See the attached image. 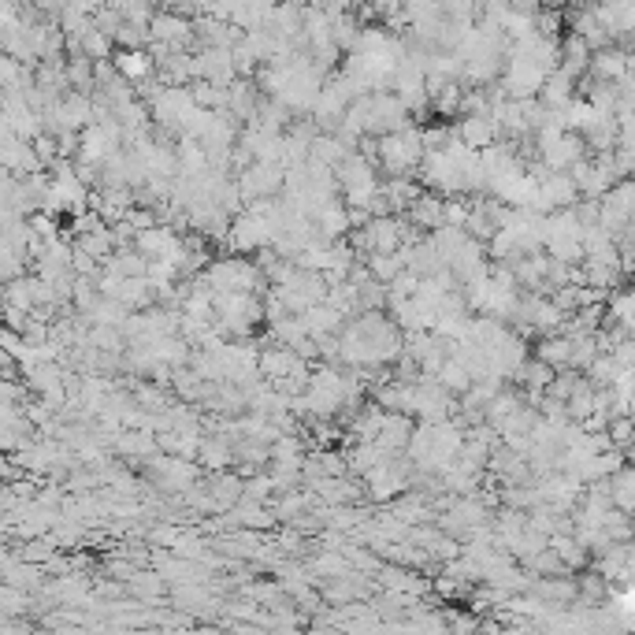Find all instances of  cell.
I'll return each mask as SVG.
<instances>
[{
  "label": "cell",
  "instance_id": "cell-1",
  "mask_svg": "<svg viewBox=\"0 0 635 635\" xmlns=\"http://www.w3.org/2000/svg\"><path fill=\"white\" fill-rule=\"evenodd\" d=\"M338 361L353 368H376V364L398 361L402 353V327L379 309H364L357 320L338 327Z\"/></svg>",
  "mask_w": 635,
  "mask_h": 635
},
{
  "label": "cell",
  "instance_id": "cell-2",
  "mask_svg": "<svg viewBox=\"0 0 635 635\" xmlns=\"http://www.w3.org/2000/svg\"><path fill=\"white\" fill-rule=\"evenodd\" d=\"M420 156H424V145H420L416 123H405V127L387 130L376 138V164L387 175H413L420 168Z\"/></svg>",
  "mask_w": 635,
  "mask_h": 635
},
{
  "label": "cell",
  "instance_id": "cell-3",
  "mask_svg": "<svg viewBox=\"0 0 635 635\" xmlns=\"http://www.w3.org/2000/svg\"><path fill=\"white\" fill-rule=\"evenodd\" d=\"M201 279L208 283L212 294H227V290H249V294H260V290H264V272H260L253 260L242 257V253H238V257L212 260Z\"/></svg>",
  "mask_w": 635,
  "mask_h": 635
},
{
  "label": "cell",
  "instance_id": "cell-4",
  "mask_svg": "<svg viewBox=\"0 0 635 635\" xmlns=\"http://www.w3.org/2000/svg\"><path fill=\"white\" fill-rule=\"evenodd\" d=\"M234 186H238V194L242 201H260V197H279L283 190V168L272 164V160H249L238 168L234 175Z\"/></svg>",
  "mask_w": 635,
  "mask_h": 635
},
{
  "label": "cell",
  "instance_id": "cell-5",
  "mask_svg": "<svg viewBox=\"0 0 635 635\" xmlns=\"http://www.w3.org/2000/svg\"><path fill=\"white\" fill-rule=\"evenodd\" d=\"M149 41H156V45H164V49L171 52H194V26H190V19L182 12H171V8H160V12H153V19H149Z\"/></svg>",
  "mask_w": 635,
  "mask_h": 635
},
{
  "label": "cell",
  "instance_id": "cell-6",
  "mask_svg": "<svg viewBox=\"0 0 635 635\" xmlns=\"http://www.w3.org/2000/svg\"><path fill=\"white\" fill-rule=\"evenodd\" d=\"M405 123H416L409 112H405V104L394 97L390 90H376L372 93V104H368V134L379 138V134H387V130H398Z\"/></svg>",
  "mask_w": 635,
  "mask_h": 635
},
{
  "label": "cell",
  "instance_id": "cell-7",
  "mask_svg": "<svg viewBox=\"0 0 635 635\" xmlns=\"http://www.w3.org/2000/svg\"><path fill=\"white\" fill-rule=\"evenodd\" d=\"M134 249L145 260H175V264L182 260V238L171 227H160V223L142 227V231L134 234Z\"/></svg>",
  "mask_w": 635,
  "mask_h": 635
},
{
  "label": "cell",
  "instance_id": "cell-8",
  "mask_svg": "<svg viewBox=\"0 0 635 635\" xmlns=\"http://www.w3.org/2000/svg\"><path fill=\"white\" fill-rule=\"evenodd\" d=\"M194 71L197 78H205V82H216V86H231L234 78V60H231V49H220V45H208V49H197L194 52Z\"/></svg>",
  "mask_w": 635,
  "mask_h": 635
},
{
  "label": "cell",
  "instance_id": "cell-9",
  "mask_svg": "<svg viewBox=\"0 0 635 635\" xmlns=\"http://www.w3.org/2000/svg\"><path fill=\"white\" fill-rule=\"evenodd\" d=\"M587 64H591V45H587L580 34H565V38H558V71H565L569 78H580L587 75Z\"/></svg>",
  "mask_w": 635,
  "mask_h": 635
},
{
  "label": "cell",
  "instance_id": "cell-10",
  "mask_svg": "<svg viewBox=\"0 0 635 635\" xmlns=\"http://www.w3.org/2000/svg\"><path fill=\"white\" fill-rule=\"evenodd\" d=\"M454 138L457 142H465L468 149H476L480 153L483 145H491L498 138V127H494L491 116H480V112H465L461 123L454 127Z\"/></svg>",
  "mask_w": 635,
  "mask_h": 635
},
{
  "label": "cell",
  "instance_id": "cell-11",
  "mask_svg": "<svg viewBox=\"0 0 635 635\" xmlns=\"http://www.w3.org/2000/svg\"><path fill=\"white\" fill-rule=\"evenodd\" d=\"M576 93H580V82L554 67V71L543 78V86H539V93H535V97H539V104H543V108H554V112H558V108H565V104L576 97Z\"/></svg>",
  "mask_w": 635,
  "mask_h": 635
},
{
  "label": "cell",
  "instance_id": "cell-12",
  "mask_svg": "<svg viewBox=\"0 0 635 635\" xmlns=\"http://www.w3.org/2000/svg\"><path fill=\"white\" fill-rule=\"evenodd\" d=\"M409 435H413V416L405 413H387V420H383V428H379L376 435V446L383 450L387 457H394L398 450H405V442H409Z\"/></svg>",
  "mask_w": 635,
  "mask_h": 635
},
{
  "label": "cell",
  "instance_id": "cell-13",
  "mask_svg": "<svg viewBox=\"0 0 635 635\" xmlns=\"http://www.w3.org/2000/svg\"><path fill=\"white\" fill-rule=\"evenodd\" d=\"M298 316H301V324H305V331H309L312 338L335 335L338 327H342V320H346L331 301H316V305H309V309L298 312Z\"/></svg>",
  "mask_w": 635,
  "mask_h": 635
},
{
  "label": "cell",
  "instance_id": "cell-14",
  "mask_svg": "<svg viewBox=\"0 0 635 635\" xmlns=\"http://www.w3.org/2000/svg\"><path fill=\"white\" fill-rule=\"evenodd\" d=\"M112 64H116L119 78H127L130 86H134V82H142L145 75H153V71H156L153 56H149L145 49H119V52H112Z\"/></svg>",
  "mask_w": 635,
  "mask_h": 635
},
{
  "label": "cell",
  "instance_id": "cell-15",
  "mask_svg": "<svg viewBox=\"0 0 635 635\" xmlns=\"http://www.w3.org/2000/svg\"><path fill=\"white\" fill-rule=\"evenodd\" d=\"M409 220L420 227V231H435L442 227V194H420L413 197V205H409Z\"/></svg>",
  "mask_w": 635,
  "mask_h": 635
},
{
  "label": "cell",
  "instance_id": "cell-16",
  "mask_svg": "<svg viewBox=\"0 0 635 635\" xmlns=\"http://www.w3.org/2000/svg\"><path fill=\"white\" fill-rule=\"evenodd\" d=\"M535 357L546 364V368H569V335H554V331H546V338L535 346Z\"/></svg>",
  "mask_w": 635,
  "mask_h": 635
},
{
  "label": "cell",
  "instance_id": "cell-17",
  "mask_svg": "<svg viewBox=\"0 0 635 635\" xmlns=\"http://www.w3.org/2000/svg\"><path fill=\"white\" fill-rule=\"evenodd\" d=\"M197 457H201L208 468H227V465H234V442L208 439V442H201V446H197Z\"/></svg>",
  "mask_w": 635,
  "mask_h": 635
},
{
  "label": "cell",
  "instance_id": "cell-18",
  "mask_svg": "<svg viewBox=\"0 0 635 635\" xmlns=\"http://www.w3.org/2000/svg\"><path fill=\"white\" fill-rule=\"evenodd\" d=\"M364 268H368L372 279L390 283L394 275L402 272V257H398V249H394V253H368V264H364Z\"/></svg>",
  "mask_w": 635,
  "mask_h": 635
},
{
  "label": "cell",
  "instance_id": "cell-19",
  "mask_svg": "<svg viewBox=\"0 0 635 635\" xmlns=\"http://www.w3.org/2000/svg\"><path fill=\"white\" fill-rule=\"evenodd\" d=\"M112 41H116L119 49H145L149 45V26H134V23H119V30L112 34Z\"/></svg>",
  "mask_w": 635,
  "mask_h": 635
},
{
  "label": "cell",
  "instance_id": "cell-20",
  "mask_svg": "<svg viewBox=\"0 0 635 635\" xmlns=\"http://www.w3.org/2000/svg\"><path fill=\"white\" fill-rule=\"evenodd\" d=\"M153 0H123V8H119V15L127 19V23L134 26H149V19H153Z\"/></svg>",
  "mask_w": 635,
  "mask_h": 635
},
{
  "label": "cell",
  "instance_id": "cell-21",
  "mask_svg": "<svg viewBox=\"0 0 635 635\" xmlns=\"http://www.w3.org/2000/svg\"><path fill=\"white\" fill-rule=\"evenodd\" d=\"M119 23H123V15H119L116 8H108V4H101V8L93 12V26H97L101 34H108V38L119 30Z\"/></svg>",
  "mask_w": 635,
  "mask_h": 635
},
{
  "label": "cell",
  "instance_id": "cell-22",
  "mask_svg": "<svg viewBox=\"0 0 635 635\" xmlns=\"http://www.w3.org/2000/svg\"><path fill=\"white\" fill-rule=\"evenodd\" d=\"M305 502H309L305 494H290V498H283V502H279V509H275V513L286 520V517H294L298 509H305Z\"/></svg>",
  "mask_w": 635,
  "mask_h": 635
},
{
  "label": "cell",
  "instance_id": "cell-23",
  "mask_svg": "<svg viewBox=\"0 0 635 635\" xmlns=\"http://www.w3.org/2000/svg\"><path fill=\"white\" fill-rule=\"evenodd\" d=\"M316 572H346V561L327 554V558H316Z\"/></svg>",
  "mask_w": 635,
  "mask_h": 635
}]
</instances>
